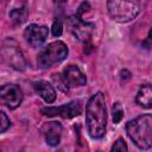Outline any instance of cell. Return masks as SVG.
<instances>
[{"label": "cell", "instance_id": "obj_11", "mask_svg": "<svg viewBox=\"0 0 152 152\" xmlns=\"http://www.w3.org/2000/svg\"><path fill=\"white\" fill-rule=\"evenodd\" d=\"M63 76L69 84V87H82L86 86L87 83V77L86 75L81 71V69L77 65L70 64L64 69Z\"/></svg>", "mask_w": 152, "mask_h": 152}, {"label": "cell", "instance_id": "obj_10", "mask_svg": "<svg viewBox=\"0 0 152 152\" xmlns=\"http://www.w3.org/2000/svg\"><path fill=\"white\" fill-rule=\"evenodd\" d=\"M62 131H63V127L57 121L45 122L42 127V133L45 138L46 144L49 146H52V147L59 145L61 137H62Z\"/></svg>", "mask_w": 152, "mask_h": 152}, {"label": "cell", "instance_id": "obj_6", "mask_svg": "<svg viewBox=\"0 0 152 152\" xmlns=\"http://www.w3.org/2000/svg\"><path fill=\"white\" fill-rule=\"evenodd\" d=\"M40 113L45 116H62L64 119H71L78 116L82 113V102L80 100H72L62 106H49L40 109Z\"/></svg>", "mask_w": 152, "mask_h": 152}, {"label": "cell", "instance_id": "obj_19", "mask_svg": "<svg viewBox=\"0 0 152 152\" xmlns=\"http://www.w3.org/2000/svg\"><path fill=\"white\" fill-rule=\"evenodd\" d=\"M0 116H1V122H0V133H5L10 127H11V120L10 118L6 115L5 112H1L0 113Z\"/></svg>", "mask_w": 152, "mask_h": 152}, {"label": "cell", "instance_id": "obj_13", "mask_svg": "<svg viewBox=\"0 0 152 152\" xmlns=\"http://www.w3.org/2000/svg\"><path fill=\"white\" fill-rule=\"evenodd\" d=\"M135 102L142 108H152V86L141 84L135 95Z\"/></svg>", "mask_w": 152, "mask_h": 152}, {"label": "cell", "instance_id": "obj_1", "mask_svg": "<svg viewBox=\"0 0 152 152\" xmlns=\"http://www.w3.org/2000/svg\"><path fill=\"white\" fill-rule=\"evenodd\" d=\"M86 125L93 139H101L107 128V109L104 95L101 91L90 96L86 106Z\"/></svg>", "mask_w": 152, "mask_h": 152}, {"label": "cell", "instance_id": "obj_4", "mask_svg": "<svg viewBox=\"0 0 152 152\" xmlns=\"http://www.w3.org/2000/svg\"><path fill=\"white\" fill-rule=\"evenodd\" d=\"M107 11L109 17L116 23H128L137 18L140 13V4L138 1H107Z\"/></svg>", "mask_w": 152, "mask_h": 152}, {"label": "cell", "instance_id": "obj_15", "mask_svg": "<svg viewBox=\"0 0 152 152\" xmlns=\"http://www.w3.org/2000/svg\"><path fill=\"white\" fill-rule=\"evenodd\" d=\"M51 80H52V82H53V84H56V87H57V89H59L61 91H63V93H68L69 91V84L66 83V81H65V78H64V76L62 75V74H52L51 75Z\"/></svg>", "mask_w": 152, "mask_h": 152}, {"label": "cell", "instance_id": "obj_21", "mask_svg": "<svg viewBox=\"0 0 152 152\" xmlns=\"http://www.w3.org/2000/svg\"><path fill=\"white\" fill-rule=\"evenodd\" d=\"M120 75H121V80H124V81H125V80H129V78H131V72H129V71H127V70H122Z\"/></svg>", "mask_w": 152, "mask_h": 152}, {"label": "cell", "instance_id": "obj_18", "mask_svg": "<svg viewBox=\"0 0 152 152\" xmlns=\"http://www.w3.org/2000/svg\"><path fill=\"white\" fill-rule=\"evenodd\" d=\"M51 31H52V34L55 37H61L62 33H63V21L62 19L57 18L55 19L53 24H52V27H51Z\"/></svg>", "mask_w": 152, "mask_h": 152}, {"label": "cell", "instance_id": "obj_22", "mask_svg": "<svg viewBox=\"0 0 152 152\" xmlns=\"http://www.w3.org/2000/svg\"><path fill=\"white\" fill-rule=\"evenodd\" d=\"M58 152H63V150H59V151H58Z\"/></svg>", "mask_w": 152, "mask_h": 152}, {"label": "cell", "instance_id": "obj_16", "mask_svg": "<svg viewBox=\"0 0 152 152\" xmlns=\"http://www.w3.org/2000/svg\"><path fill=\"white\" fill-rule=\"evenodd\" d=\"M124 118V108L120 102H115L112 107V119L114 124H119Z\"/></svg>", "mask_w": 152, "mask_h": 152}, {"label": "cell", "instance_id": "obj_3", "mask_svg": "<svg viewBox=\"0 0 152 152\" xmlns=\"http://www.w3.org/2000/svg\"><path fill=\"white\" fill-rule=\"evenodd\" d=\"M69 53L66 44L62 40H55L44 46L37 56V65L40 69H49L55 64L63 62Z\"/></svg>", "mask_w": 152, "mask_h": 152}, {"label": "cell", "instance_id": "obj_14", "mask_svg": "<svg viewBox=\"0 0 152 152\" xmlns=\"http://www.w3.org/2000/svg\"><path fill=\"white\" fill-rule=\"evenodd\" d=\"M28 18V8L24 5L19 8H13L10 11V19L15 25L24 24Z\"/></svg>", "mask_w": 152, "mask_h": 152}, {"label": "cell", "instance_id": "obj_5", "mask_svg": "<svg viewBox=\"0 0 152 152\" xmlns=\"http://www.w3.org/2000/svg\"><path fill=\"white\" fill-rule=\"evenodd\" d=\"M1 59L5 64H7L8 66H11L17 71H24L27 65L19 44L12 37L6 38L2 42Z\"/></svg>", "mask_w": 152, "mask_h": 152}, {"label": "cell", "instance_id": "obj_7", "mask_svg": "<svg viewBox=\"0 0 152 152\" xmlns=\"http://www.w3.org/2000/svg\"><path fill=\"white\" fill-rule=\"evenodd\" d=\"M66 26H68L69 31L78 40H82V42L89 40V38L91 37L93 30H94L93 24L86 23L83 20V18H81L76 14H72L66 18Z\"/></svg>", "mask_w": 152, "mask_h": 152}, {"label": "cell", "instance_id": "obj_8", "mask_svg": "<svg viewBox=\"0 0 152 152\" xmlns=\"http://www.w3.org/2000/svg\"><path fill=\"white\" fill-rule=\"evenodd\" d=\"M0 99L8 109H15L21 104L24 94L19 86L14 83H7L4 84L0 89Z\"/></svg>", "mask_w": 152, "mask_h": 152}, {"label": "cell", "instance_id": "obj_9", "mask_svg": "<svg viewBox=\"0 0 152 152\" xmlns=\"http://www.w3.org/2000/svg\"><path fill=\"white\" fill-rule=\"evenodd\" d=\"M49 28L45 25L30 24L24 30V38L32 48H39L48 38Z\"/></svg>", "mask_w": 152, "mask_h": 152}, {"label": "cell", "instance_id": "obj_12", "mask_svg": "<svg viewBox=\"0 0 152 152\" xmlns=\"http://www.w3.org/2000/svg\"><path fill=\"white\" fill-rule=\"evenodd\" d=\"M33 88L37 91V94L46 102V103H53L56 100V89L55 87L49 83L48 81L39 80L33 82Z\"/></svg>", "mask_w": 152, "mask_h": 152}, {"label": "cell", "instance_id": "obj_2", "mask_svg": "<svg viewBox=\"0 0 152 152\" xmlns=\"http://www.w3.org/2000/svg\"><path fill=\"white\" fill-rule=\"evenodd\" d=\"M126 133L139 150L152 147V114H141L126 124Z\"/></svg>", "mask_w": 152, "mask_h": 152}, {"label": "cell", "instance_id": "obj_17", "mask_svg": "<svg viewBox=\"0 0 152 152\" xmlns=\"http://www.w3.org/2000/svg\"><path fill=\"white\" fill-rule=\"evenodd\" d=\"M110 152H128V146L122 138H118L114 141V144L110 148Z\"/></svg>", "mask_w": 152, "mask_h": 152}, {"label": "cell", "instance_id": "obj_20", "mask_svg": "<svg viewBox=\"0 0 152 152\" xmlns=\"http://www.w3.org/2000/svg\"><path fill=\"white\" fill-rule=\"evenodd\" d=\"M141 46L144 49H146V50H152V27L150 28V31L147 33V37L142 40Z\"/></svg>", "mask_w": 152, "mask_h": 152}, {"label": "cell", "instance_id": "obj_23", "mask_svg": "<svg viewBox=\"0 0 152 152\" xmlns=\"http://www.w3.org/2000/svg\"><path fill=\"white\" fill-rule=\"evenodd\" d=\"M97 152H101V151H97Z\"/></svg>", "mask_w": 152, "mask_h": 152}]
</instances>
